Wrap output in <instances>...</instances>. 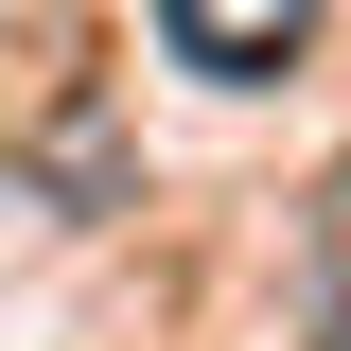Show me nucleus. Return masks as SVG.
I'll use <instances>...</instances> for the list:
<instances>
[{
  "label": "nucleus",
  "mask_w": 351,
  "mask_h": 351,
  "mask_svg": "<svg viewBox=\"0 0 351 351\" xmlns=\"http://www.w3.org/2000/svg\"><path fill=\"white\" fill-rule=\"evenodd\" d=\"M316 18H334V0H158L176 71H211V88H263L281 53H316Z\"/></svg>",
  "instance_id": "f257e3e1"
},
{
  "label": "nucleus",
  "mask_w": 351,
  "mask_h": 351,
  "mask_svg": "<svg viewBox=\"0 0 351 351\" xmlns=\"http://www.w3.org/2000/svg\"><path fill=\"white\" fill-rule=\"evenodd\" d=\"M299 316H316V351H351V158L316 176V228H299Z\"/></svg>",
  "instance_id": "f03ea898"
}]
</instances>
